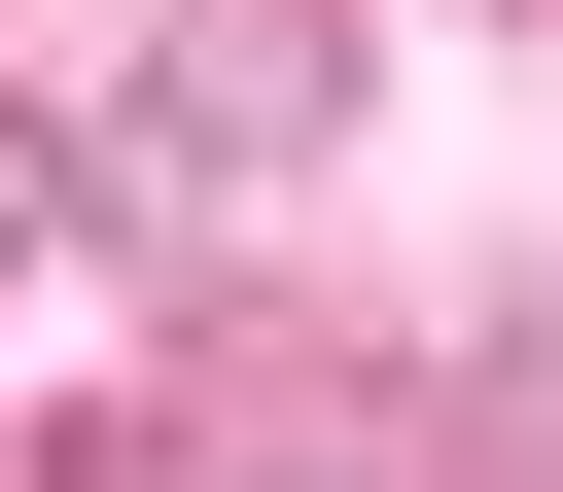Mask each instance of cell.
<instances>
[{"mask_svg":"<svg viewBox=\"0 0 563 492\" xmlns=\"http://www.w3.org/2000/svg\"><path fill=\"white\" fill-rule=\"evenodd\" d=\"M317 141H352V0H141V70H106V141H70V176L211 246V211H282Z\"/></svg>","mask_w":563,"mask_h":492,"instance_id":"obj_1","label":"cell"},{"mask_svg":"<svg viewBox=\"0 0 563 492\" xmlns=\"http://www.w3.org/2000/svg\"><path fill=\"white\" fill-rule=\"evenodd\" d=\"M106 492H422V422H141Z\"/></svg>","mask_w":563,"mask_h":492,"instance_id":"obj_2","label":"cell"},{"mask_svg":"<svg viewBox=\"0 0 563 492\" xmlns=\"http://www.w3.org/2000/svg\"><path fill=\"white\" fill-rule=\"evenodd\" d=\"M35 246H70V141H35V105H0V281H35Z\"/></svg>","mask_w":563,"mask_h":492,"instance_id":"obj_3","label":"cell"}]
</instances>
